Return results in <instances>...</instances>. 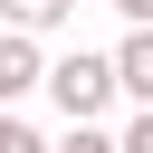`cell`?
<instances>
[{"label":"cell","mask_w":153,"mask_h":153,"mask_svg":"<svg viewBox=\"0 0 153 153\" xmlns=\"http://www.w3.org/2000/svg\"><path fill=\"white\" fill-rule=\"evenodd\" d=\"M38 86L57 96V115H105V105H115V67H105L96 48H67V57H48V67H38Z\"/></svg>","instance_id":"cell-1"},{"label":"cell","mask_w":153,"mask_h":153,"mask_svg":"<svg viewBox=\"0 0 153 153\" xmlns=\"http://www.w3.org/2000/svg\"><path fill=\"white\" fill-rule=\"evenodd\" d=\"M105 67H115V96L124 105H153V19H124V48Z\"/></svg>","instance_id":"cell-2"},{"label":"cell","mask_w":153,"mask_h":153,"mask_svg":"<svg viewBox=\"0 0 153 153\" xmlns=\"http://www.w3.org/2000/svg\"><path fill=\"white\" fill-rule=\"evenodd\" d=\"M38 38L29 29H0V105H19V96H38Z\"/></svg>","instance_id":"cell-3"},{"label":"cell","mask_w":153,"mask_h":153,"mask_svg":"<svg viewBox=\"0 0 153 153\" xmlns=\"http://www.w3.org/2000/svg\"><path fill=\"white\" fill-rule=\"evenodd\" d=\"M67 19H76V0H0V29H29V38H48Z\"/></svg>","instance_id":"cell-4"},{"label":"cell","mask_w":153,"mask_h":153,"mask_svg":"<svg viewBox=\"0 0 153 153\" xmlns=\"http://www.w3.org/2000/svg\"><path fill=\"white\" fill-rule=\"evenodd\" d=\"M48 153H115V134H105V115H67V134Z\"/></svg>","instance_id":"cell-5"},{"label":"cell","mask_w":153,"mask_h":153,"mask_svg":"<svg viewBox=\"0 0 153 153\" xmlns=\"http://www.w3.org/2000/svg\"><path fill=\"white\" fill-rule=\"evenodd\" d=\"M0 153H48V134H29V124H19L10 105H0Z\"/></svg>","instance_id":"cell-6"},{"label":"cell","mask_w":153,"mask_h":153,"mask_svg":"<svg viewBox=\"0 0 153 153\" xmlns=\"http://www.w3.org/2000/svg\"><path fill=\"white\" fill-rule=\"evenodd\" d=\"M115 153H153V105H134V124L115 134Z\"/></svg>","instance_id":"cell-7"},{"label":"cell","mask_w":153,"mask_h":153,"mask_svg":"<svg viewBox=\"0 0 153 153\" xmlns=\"http://www.w3.org/2000/svg\"><path fill=\"white\" fill-rule=\"evenodd\" d=\"M115 10H124V19H153V0H115Z\"/></svg>","instance_id":"cell-8"}]
</instances>
